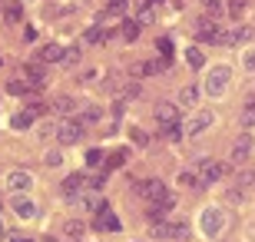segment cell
I'll list each match as a JSON object with an SVG mask.
<instances>
[{
    "instance_id": "6da1fadb",
    "label": "cell",
    "mask_w": 255,
    "mask_h": 242,
    "mask_svg": "<svg viewBox=\"0 0 255 242\" xmlns=\"http://www.w3.org/2000/svg\"><path fill=\"white\" fill-rule=\"evenodd\" d=\"M229 173L226 163H219V159H202L199 163V179H196V189H209V186H216L219 179Z\"/></svg>"
},
{
    "instance_id": "7a4b0ae2",
    "label": "cell",
    "mask_w": 255,
    "mask_h": 242,
    "mask_svg": "<svg viewBox=\"0 0 255 242\" xmlns=\"http://www.w3.org/2000/svg\"><path fill=\"white\" fill-rule=\"evenodd\" d=\"M189 223L186 219H166V223H159V226H152V236L156 239H172V242H186L189 239Z\"/></svg>"
},
{
    "instance_id": "3957f363",
    "label": "cell",
    "mask_w": 255,
    "mask_h": 242,
    "mask_svg": "<svg viewBox=\"0 0 255 242\" xmlns=\"http://www.w3.org/2000/svg\"><path fill=\"white\" fill-rule=\"evenodd\" d=\"M196 40H202V43H216V47H226V30H219L216 17H199L196 20Z\"/></svg>"
},
{
    "instance_id": "277c9868",
    "label": "cell",
    "mask_w": 255,
    "mask_h": 242,
    "mask_svg": "<svg viewBox=\"0 0 255 242\" xmlns=\"http://www.w3.org/2000/svg\"><path fill=\"white\" fill-rule=\"evenodd\" d=\"M229 80H232V70H229L226 63L212 66V70L206 73V93L209 96H222V93H226V86H229Z\"/></svg>"
},
{
    "instance_id": "5b68a950",
    "label": "cell",
    "mask_w": 255,
    "mask_h": 242,
    "mask_svg": "<svg viewBox=\"0 0 255 242\" xmlns=\"http://www.w3.org/2000/svg\"><path fill=\"white\" fill-rule=\"evenodd\" d=\"M83 130H86V123L80 120V116H66V120L57 126V140L63 143V146H73V143H80Z\"/></svg>"
},
{
    "instance_id": "8992f818",
    "label": "cell",
    "mask_w": 255,
    "mask_h": 242,
    "mask_svg": "<svg viewBox=\"0 0 255 242\" xmlns=\"http://www.w3.org/2000/svg\"><path fill=\"white\" fill-rule=\"evenodd\" d=\"M139 193L146 196L152 206H162V203H172V199H176L162 179H146V183H139Z\"/></svg>"
},
{
    "instance_id": "52a82bcc",
    "label": "cell",
    "mask_w": 255,
    "mask_h": 242,
    "mask_svg": "<svg viewBox=\"0 0 255 242\" xmlns=\"http://www.w3.org/2000/svg\"><path fill=\"white\" fill-rule=\"evenodd\" d=\"M17 76H20V80H27L33 93H40V90L47 86V73H43V63H40V60H33V63H23Z\"/></svg>"
},
{
    "instance_id": "ba28073f",
    "label": "cell",
    "mask_w": 255,
    "mask_h": 242,
    "mask_svg": "<svg viewBox=\"0 0 255 242\" xmlns=\"http://www.w3.org/2000/svg\"><path fill=\"white\" fill-rule=\"evenodd\" d=\"M83 189H90L86 173H70V176L60 183V193H63L66 199H80V193H83Z\"/></svg>"
},
{
    "instance_id": "9c48e42d",
    "label": "cell",
    "mask_w": 255,
    "mask_h": 242,
    "mask_svg": "<svg viewBox=\"0 0 255 242\" xmlns=\"http://www.w3.org/2000/svg\"><path fill=\"white\" fill-rule=\"evenodd\" d=\"M249 156H252V133H242L236 143H232V153H229V163L236 166H246Z\"/></svg>"
},
{
    "instance_id": "30bf717a",
    "label": "cell",
    "mask_w": 255,
    "mask_h": 242,
    "mask_svg": "<svg viewBox=\"0 0 255 242\" xmlns=\"http://www.w3.org/2000/svg\"><path fill=\"white\" fill-rule=\"evenodd\" d=\"M7 189H13L17 196H27L33 189V176H30L27 169H10L7 173Z\"/></svg>"
},
{
    "instance_id": "8fae6325",
    "label": "cell",
    "mask_w": 255,
    "mask_h": 242,
    "mask_svg": "<svg viewBox=\"0 0 255 242\" xmlns=\"http://www.w3.org/2000/svg\"><path fill=\"white\" fill-rule=\"evenodd\" d=\"M216 123V116H212V110H199L196 116H192L189 123H186V136H199L202 130H209Z\"/></svg>"
},
{
    "instance_id": "7c38bea8",
    "label": "cell",
    "mask_w": 255,
    "mask_h": 242,
    "mask_svg": "<svg viewBox=\"0 0 255 242\" xmlns=\"http://www.w3.org/2000/svg\"><path fill=\"white\" fill-rule=\"evenodd\" d=\"M202 233L209 239H219V233H222V213L219 209H206L202 213Z\"/></svg>"
},
{
    "instance_id": "4fadbf2b",
    "label": "cell",
    "mask_w": 255,
    "mask_h": 242,
    "mask_svg": "<svg viewBox=\"0 0 255 242\" xmlns=\"http://www.w3.org/2000/svg\"><path fill=\"white\" fill-rule=\"evenodd\" d=\"M93 226L100 229V233H120V229H123V223H120V216H113L110 209H100V216L93 219Z\"/></svg>"
},
{
    "instance_id": "5bb4252c",
    "label": "cell",
    "mask_w": 255,
    "mask_h": 242,
    "mask_svg": "<svg viewBox=\"0 0 255 242\" xmlns=\"http://www.w3.org/2000/svg\"><path fill=\"white\" fill-rule=\"evenodd\" d=\"M169 63H172V60H166V56H162V60H146V63H136V66H132V76H152V73H162V70H166Z\"/></svg>"
},
{
    "instance_id": "9a60e30c",
    "label": "cell",
    "mask_w": 255,
    "mask_h": 242,
    "mask_svg": "<svg viewBox=\"0 0 255 242\" xmlns=\"http://www.w3.org/2000/svg\"><path fill=\"white\" fill-rule=\"evenodd\" d=\"M63 56H66V50L60 47V43H43V47L37 50V60H40V63H60Z\"/></svg>"
},
{
    "instance_id": "2e32d148",
    "label": "cell",
    "mask_w": 255,
    "mask_h": 242,
    "mask_svg": "<svg viewBox=\"0 0 255 242\" xmlns=\"http://www.w3.org/2000/svg\"><path fill=\"white\" fill-rule=\"evenodd\" d=\"M156 120H159V126L179 123V103H159L156 106Z\"/></svg>"
},
{
    "instance_id": "e0dca14e",
    "label": "cell",
    "mask_w": 255,
    "mask_h": 242,
    "mask_svg": "<svg viewBox=\"0 0 255 242\" xmlns=\"http://www.w3.org/2000/svg\"><path fill=\"white\" fill-rule=\"evenodd\" d=\"M13 213H17L20 219H33V216L40 213V206L33 203V199H27V196H13Z\"/></svg>"
},
{
    "instance_id": "ac0fdd59",
    "label": "cell",
    "mask_w": 255,
    "mask_h": 242,
    "mask_svg": "<svg viewBox=\"0 0 255 242\" xmlns=\"http://www.w3.org/2000/svg\"><path fill=\"white\" fill-rule=\"evenodd\" d=\"M252 37V27H236V30H226V47H239Z\"/></svg>"
},
{
    "instance_id": "d6986e66",
    "label": "cell",
    "mask_w": 255,
    "mask_h": 242,
    "mask_svg": "<svg viewBox=\"0 0 255 242\" xmlns=\"http://www.w3.org/2000/svg\"><path fill=\"white\" fill-rule=\"evenodd\" d=\"M199 103V83H186L179 90V106H196Z\"/></svg>"
},
{
    "instance_id": "ffe728a7",
    "label": "cell",
    "mask_w": 255,
    "mask_h": 242,
    "mask_svg": "<svg viewBox=\"0 0 255 242\" xmlns=\"http://www.w3.org/2000/svg\"><path fill=\"white\" fill-rule=\"evenodd\" d=\"M7 93H10V96H30L33 90H30V83H27V80H20V76H13V80L7 83Z\"/></svg>"
},
{
    "instance_id": "44dd1931",
    "label": "cell",
    "mask_w": 255,
    "mask_h": 242,
    "mask_svg": "<svg viewBox=\"0 0 255 242\" xmlns=\"http://www.w3.org/2000/svg\"><path fill=\"white\" fill-rule=\"evenodd\" d=\"M162 136L169 143H179V140H186V126L182 123H169V126H162Z\"/></svg>"
},
{
    "instance_id": "7402d4cb",
    "label": "cell",
    "mask_w": 255,
    "mask_h": 242,
    "mask_svg": "<svg viewBox=\"0 0 255 242\" xmlns=\"http://www.w3.org/2000/svg\"><path fill=\"white\" fill-rule=\"evenodd\" d=\"M83 233H86V226L80 223V219H70V223H66V239L70 242H83Z\"/></svg>"
},
{
    "instance_id": "603a6c76",
    "label": "cell",
    "mask_w": 255,
    "mask_h": 242,
    "mask_svg": "<svg viewBox=\"0 0 255 242\" xmlns=\"http://www.w3.org/2000/svg\"><path fill=\"white\" fill-rule=\"evenodd\" d=\"M139 27H142L139 20H123V23H120V30H123V40H126V43H132V40L139 37Z\"/></svg>"
},
{
    "instance_id": "cb8c5ba5",
    "label": "cell",
    "mask_w": 255,
    "mask_h": 242,
    "mask_svg": "<svg viewBox=\"0 0 255 242\" xmlns=\"http://www.w3.org/2000/svg\"><path fill=\"white\" fill-rule=\"evenodd\" d=\"M199 3H202V10H206V17H222V13H226V3H222V0H199Z\"/></svg>"
},
{
    "instance_id": "d4e9b609",
    "label": "cell",
    "mask_w": 255,
    "mask_h": 242,
    "mask_svg": "<svg viewBox=\"0 0 255 242\" xmlns=\"http://www.w3.org/2000/svg\"><path fill=\"white\" fill-rule=\"evenodd\" d=\"M33 120H37V113L27 106L23 113H17V116H13V130H27V126H33Z\"/></svg>"
},
{
    "instance_id": "484cf974",
    "label": "cell",
    "mask_w": 255,
    "mask_h": 242,
    "mask_svg": "<svg viewBox=\"0 0 255 242\" xmlns=\"http://www.w3.org/2000/svg\"><path fill=\"white\" fill-rule=\"evenodd\" d=\"M106 37H110V33H106V30L100 27V23H93V27H90V30L83 33V43H103Z\"/></svg>"
},
{
    "instance_id": "4316f807",
    "label": "cell",
    "mask_w": 255,
    "mask_h": 242,
    "mask_svg": "<svg viewBox=\"0 0 255 242\" xmlns=\"http://www.w3.org/2000/svg\"><path fill=\"white\" fill-rule=\"evenodd\" d=\"M252 186H255V169L242 166L239 169V189H252Z\"/></svg>"
},
{
    "instance_id": "83f0119b",
    "label": "cell",
    "mask_w": 255,
    "mask_h": 242,
    "mask_svg": "<svg viewBox=\"0 0 255 242\" xmlns=\"http://www.w3.org/2000/svg\"><path fill=\"white\" fill-rule=\"evenodd\" d=\"M186 63H189L192 70H199V66L206 63V56H202V50H199V47H189V50H186Z\"/></svg>"
},
{
    "instance_id": "f1b7e54d",
    "label": "cell",
    "mask_w": 255,
    "mask_h": 242,
    "mask_svg": "<svg viewBox=\"0 0 255 242\" xmlns=\"http://www.w3.org/2000/svg\"><path fill=\"white\" fill-rule=\"evenodd\" d=\"M3 13H7V20H20L23 17V7H20L17 0H3Z\"/></svg>"
},
{
    "instance_id": "f546056e",
    "label": "cell",
    "mask_w": 255,
    "mask_h": 242,
    "mask_svg": "<svg viewBox=\"0 0 255 242\" xmlns=\"http://www.w3.org/2000/svg\"><path fill=\"white\" fill-rule=\"evenodd\" d=\"M136 20H139V23H149V20H152V7H149V0H139V7H136Z\"/></svg>"
},
{
    "instance_id": "4dcf8cb0",
    "label": "cell",
    "mask_w": 255,
    "mask_h": 242,
    "mask_svg": "<svg viewBox=\"0 0 255 242\" xmlns=\"http://www.w3.org/2000/svg\"><path fill=\"white\" fill-rule=\"evenodd\" d=\"M126 159H129V149H120V153H113V156H110V163H106V169H120L126 163Z\"/></svg>"
},
{
    "instance_id": "1f68e13d",
    "label": "cell",
    "mask_w": 255,
    "mask_h": 242,
    "mask_svg": "<svg viewBox=\"0 0 255 242\" xmlns=\"http://www.w3.org/2000/svg\"><path fill=\"white\" fill-rule=\"evenodd\" d=\"M100 116H103V110H100V106H86V110H83V116H80V120H83L86 126H90V123H100Z\"/></svg>"
},
{
    "instance_id": "d6a6232c",
    "label": "cell",
    "mask_w": 255,
    "mask_h": 242,
    "mask_svg": "<svg viewBox=\"0 0 255 242\" xmlns=\"http://www.w3.org/2000/svg\"><path fill=\"white\" fill-rule=\"evenodd\" d=\"M73 110V96H60V100H53V113H70Z\"/></svg>"
},
{
    "instance_id": "836d02e7",
    "label": "cell",
    "mask_w": 255,
    "mask_h": 242,
    "mask_svg": "<svg viewBox=\"0 0 255 242\" xmlns=\"http://www.w3.org/2000/svg\"><path fill=\"white\" fill-rule=\"evenodd\" d=\"M156 50H159L166 60H172V40L169 37H159V40H156Z\"/></svg>"
},
{
    "instance_id": "e575fe53",
    "label": "cell",
    "mask_w": 255,
    "mask_h": 242,
    "mask_svg": "<svg viewBox=\"0 0 255 242\" xmlns=\"http://www.w3.org/2000/svg\"><path fill=\"white\" fill-rule=\"evenodd\" d=\"M242 126H255V103H246V110H242Z\"/></svg>"
},
{
    "instance_id": "d590c367",
    "label": "cell",
    "mask_w": 255,
    "mask_h": 242,
    "mask_svg": "<svg viewBox=\"0 0 255 242\" xmlns=\"http://www.w3.org/2000/svg\"><path fill=\"white\" fill-rule=\"evenodd\" d=\"M229 13L232 17H242L246 13V0H229Z\"/></svg>"
},
{
    "instance_id": "8d00e7d4",
    "label": "cell",
    "mask_w": 255,
    "mask_h": 242,
    "mask_svg": "<svg viewBox=\"0 0 255 242\" xmlns=\"http://www.w3.org/2000/svg\"><path fill=\"white\" fill-rule=\"evenodd\" d=\"M103 149H90V153H86V163H90V166H100V163H103Z\"/></svg>"
},
{
    "instance_id": "74e56055",
    "label": "cell",
    "mask_w": 255,
    "mask_h": 242,
    "mask_svg": "<svg viewBox=\"0 0 255 242\" xmlns=\"http://www.w3.org/2000/svg\"><path fill=\"white\" fill-rule=\"evenodd\" d=\"M242 66H246L249 73H255V47L246 50V56H242Z\"/></svg>"
},
{
    "instance_id": "f35d334b",
    "label": "cell",
    "mask_w": 255,
    "mask_h": 242,
    "mask_svg": "<svg viewBox=\"0 0 255 242\" xmlns=\"http://www.w3.org/2000/svg\"><path fill=\"white\" fill-rule=\"evenodd\" d=\"M132 96H139V83H129L123 90V100H132Z\"/></svg>"
},
{
    "instance_id": "ab89813d",
    "label": "cell",
    "mask_w": 255,
    "mask_h": 242,
    "mask_svg": "<svg viewBox=\"0 0 255 242\" xmlns=\"http://www.w3.org/2000/svg\"><path fill=\"white\" fill-rule=\"evenodd\" d=\"M123 110H126V103H123V100H116V103H113V110H110V113H113L116 120H123Z\"/></svg>"
},
{
    "instance_id": "60d3db41",
    "label": "cell",
    "mask_w": 255,
    "mask_h": 242,
    "mask_svg": "<svg viewBox=\"0 0 255 242\" xmlns=\"http://www.w3.org/2000/svg\"><path fill=\"white\" fill-rule=\"evenodd\" d=\"M76 60H80V50L70 47V50H66V56H63V63H76Z\"/></svg>"
},
{
    "instance_id": "b9f144b4",
    "label": "cell",
    "mask_w": 255,
    "mask_h": 242,
    "mask_svg": "<svg viewBox=\"0 0 255 242\" xmlns=\"http://www.w3.org/2000/svg\"><path fill=\"white\" fill-rule=\"evenodd\" d=\"M196 179H199V176H189V173H182L179 183H182V186H196Z\"/></svg>"
},
{
    "instance_id": "7bdbcfd3",
    "label": "cell",
    "mask_w": 255,
    "mask_h": 242,
    "mask_svg": "<svg viewBox=\"0 0 255 242\" xmlns=\"http://www.w3.org/2000/svg\"><path fill=\"white\" fill-rule=\"evenodd\" d=\"M132 140L139 143V146H146V143H149V136H142V130H132Z\"/></svg>"
},
{
    "instance_id": "ee69618b",
    "label": "cell",
    "mask_w": 255,
    "mask_h": 242,
    "mask_svg": "<svg viewBox=\"0 0 255 242\" xmlns=\"http://www.w3.org/2000/svg\"><path fill=\"white\" fill-rule=\"evenodd\" d=\"M47 166H60V153H47Z\"/></svg>"
},
{
    "instance_id": "f6af8a7d",
    "label": "cell",
    "mask_w": 255,
    "mask_h": 242,
    "mask_svg": "<svg viewBox=\"0 0 255 242\" xmlns=\"http://www.w3.org/2000/svg\"><path fill=\"white\" fill-rule=\"evenodd\" d=\"M30 110H33V113H37V116H40V113H47L50 106H43V103H30Z\"/></svg>"
},
{
    "instance_id": "bcb514c9",
    "label": "cell",
    "mask_w": 255,
    "mask_h": 242,
    "mask_svg": "<svg viewBox=\"0 0 255 242\" xmlns=\"http://www.w3.org/2000/svg\"><path fill=\"white\" fill-rule=\"evenodd\" d=\"M10 242H37V239H27V236H10Z\"/></svg>"
},
{
    "instance_id": "7dc6e473",
    "label": "cell",
    "mask_w": 255,
    "mask_h": 242,
    "mask_svg": "<svg viewBox=\"0 0 255 242\" xmlns=\"http://www.w3.org/2000/svg\"><path fill=\"white\" fill-rule=\"evenodd\" d=\"M37 242H57V239H53V236H43V239H37Z\"/></svg>"
},
{
    "instance_id": "c3c4849f",
    "label": "cell",
    "mask_w": 255,
    "mask_h": 242,
    "mask_svg": "<svg viewBox=\"0 0 255 242\" xmlns=\"http://www.w3.org/2000/svg\"><path fill=\"white\" fill-rule=\"evenodd\" d=\"M149 3H162V0H149Z\"/></svg>"
},
{
    "instance_id": "681fc988",
    "label": "cell",
    "mask_w": 255,
    "mask_h": 242,
    "mask_svg": "<svg viewBox=\"0 0 255 242\" xmlns=\"http://www.w3.org/2000/svg\"><path fill=\"white\" fill-rule=\"evenodd\" d=\"M0 209H3V199H0Z\"/></svg>"
},
{
    "instance_id": "f907efd6",
    "label": "cell",
    "mask_w": 255,
    "mask_h": 242,
    "mask_svg": "<svg viewBox=\"0 0 255 242\" xmlns=\"http://www.w3.org/2000/svg\"><path fill=\"white\" fill-rule=\"evenodd\" d=\"M0 63H3V60H0Z\"/></svg>"
}]
</instances>
